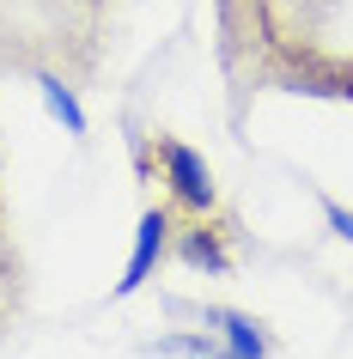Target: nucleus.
Here are the masks:
<instances>
[{"instance_id": "1", "label": "nucleus", "mask_w": 353, "mask_h": 359, "mask_svg": "<svg viewBox=\"0 0 353 359\" xmlns=\"http://www.w3.org/2000/svg\"><path fill=\"white\" fill-rule=\"evenodd\" d=\"M110 43V0H0V74L92 79Z\"/></svg>"}, {"instance_id": "2", "label": "nucleus", "mask_w": 353, "mask_h": 359, "mask_svg": "<svg viewBox=\"0 0 353 359\" xmlns=\"http://www.w3.org/2000/svg\"><path fill=\"white\" fill-rule=\"evenodd\" d=\"M140 177H159L165 183V201L183 219H201V213H220V183H213V170H207V158L189 140H177V134H147L140 140Z\"/></svg>"}, {"instance_id": "3", "label": "nucleus", "mask_w": 353, "mask_h": 359, "mask_svg": "<svg viewBox=\"0 0 353 359\" xmlns=\"http://www.w3.org/2000/svg\"><path fill=\"white\" fill-rule=\"evenodd\" d=\"M177 219H183V213L171 208L165 195H159V201L140 213V226H134V250H128V268H122V280H116V299L140 292V286L159 274V262L171 256V238H177Z\"/></svg>"}, {"instance_id": "4", "label": "nucleus", "mask_w": 353, "mask_h": 359, "mask_svg": "<svg viewBox=\"0 0 353 359\" xmlns=\"http://www.w3.org/2000/svg\"><path fill=\"white\" fill-rule=\"evenodd\" d=\"M232 238H238V219L232 213H201V219H177V238H171V256L183 268H201V274H225L232 268Z\"/></svg>"}, {"instance_id": "5", "label": "nucleus", "mask_w": 353, "mask_h": 359, "mask_svg": "<svg viewBox=\"0 0 353 359\" xmlns=\"http://www.w3.org/2000/svg\"><path fill=\"white\" fill-rule=\"evenodd\" d=\"M201 323H213V335L232 347V359H268L274 353V335L262 329L250 311H232V304H207Z\"/></svg>"}, {"instance_id": "6", "label": "nucleus", "mask_w": 353, "mask_h": 359, "mask_svg": "<svg viewBox=\"0 0 353 359\" xmlns=\"http://www.w3.org/2000/svg\"><path fill=\"white\" fill-rule=\"evenodd\" d=\"M19 311H25V256H19V244H13L6 213H0V341L19 323Z\"/></svg>"}, {"instance_id": "7", "label": "nucleus", "mask_w": 353, "mask_h": 359, "mask_svg": "<svg viewBox=\"0 0 353 359\" xmlns=\"http://www.w3.org/2000/svg\"><path fill=\"white\" fill-rule=\"evenodd\" d=\"M147 359H232V347L220 335H207V329H183V335L147 341Z\"/></svg>"}, {"instance_id": "8", "label": "nucleus", "mask_w": 353, "mask_h": 359, "mask_svg": "<svg viewBox=\"0 0 353 359\" xmlns=\"http://www.w3.org/2000/svg\"><path fill=\"white\" fill-rule=\"evenodd\" d=\"M37 92H43V104H49V116H55L67 134H86L92 122H86V110H79V92H74V79H61V74H43L37 79Z\"/></svg>"}, {"instance_id": "9", "label": "nucleus", "mask_w": 353, "mask_h": 359, "mask_svg": "<svg viewBox=\"0 0 353 359\" xmlns=\"http://www.w3.org/2000/svg\"><path fill=\"white\" fill-rule=\"evenodd\" d=\"M323 219L335 226V238H341V244H353V213L341 208V201H329V195H323Z\"/></svg>"}, {"instance_id": "10", "label": "nucleus", "mask_w": 353, "mask_h": 359, "mask_svg": "<svg viewBox=\"0 0 353 359\" xmlns=\"http://www.w3.org/2000/svg\"><path fill=\"white\" fill-rule=\"evenodd\" d=\"M0 213H6V189H0Z\"/></svg>"}]
</instances>
